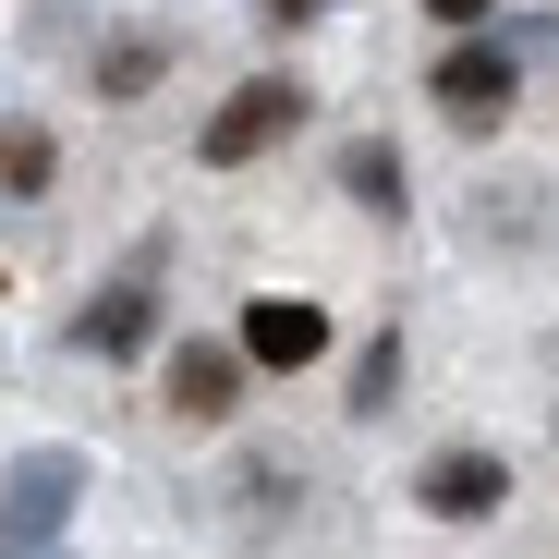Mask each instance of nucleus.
<instances>
[{
	"label": "nucleus",
	"instance_id": "f257e3e1",
	"mask_svg": "<svg viewBox=\"0 0 559 559\" xmlns=\"http://www.w3.org/2000/svg\"><path fill=\"white\" fill-rule=\"evenodd\" d=\"M462 255L535 280V267L559 255V182H547V170H487V182H462Z\"/></svg>",
	"mask_w": 559,
	"mask_h": 559
},
{
	"label": "nucleus",
	"instance_id": "f03ea898",
	"mask_svg": "<svg viewBox=\"0 0 559 559\" xmlns=\"http://www.w3.org/2000/svg\"><path fill=\"white\" fill-rule=\"evenodd\" d=\"M305 122H317V85H305V73H243L231 98L207 110V134H195V170H207V182H243L255 158H280Z\"/></svg>",
	"mask_w": 559,
	"mask_h": 559
},
{
	"label": "nucleus",
	"instance_id": "7ed1b4c3",
	"mask_svg": "<svg viewBox=\"0 0 559 559\" xmlns=\"http://www.w3.org/2000/svg\"><path fill=\"white\" fill-rule=\"evenodd\" d=\"M426 110H438V134H462V146L511 134V110H523V61H511L499 37H450V49L426 61Z\"/></svg>",
	"mask_w": 559,
	"mask_h": 559
},
{
	"label": "nucleus",
	"instance_id": "20e7f679",
	"mask_svg": "<svg viewBox=\"0 0 559 559\" xmlns=\"http://www.w3.org/2000/svg\"><path fill=\"white\" fill-rule=\"evenodd\" d=\"M158 280H170V231H146V243L98 280V305H73V353H85V365H146V341H158Z\"/></svg>",
	"mask_w": 559,
	"mask_h": 559
},
{
	"label": "nucleus",
	"instance_id": "39448f33",
	"mask_svg": "<svg viewBox=\"0 0 559 559\" xmlns=\"http://www.w3.org/2000/svg\"><path fill=\"white\" fill-rule=\"evenodd\" d=\"M243 390H255V365H243V341H219V329H182V341L158 353V414H170L182 438H219V426L243 414Z\"/></svg>",
	"mask_w": 559,
	"mask_h": 559
},
{
	"label": "nucleus",
	"instance_id": "423d86ee",
	"mask_svg": "<svg viewBox=\"0 0 559 559\" xmlns=\"http://www.w3.org/2000/svg\"><path fill=\"white\" fill-rule=\"evenodd\" d=\"M402 499H414L426 523H499V511L523 499V475H511L499 438H438L414 475H402Z\"/></svg>",
	"mask_w": 559,
	"mask_h": 559
},
{
	"label": "nucleus",
	"instance_id": "0eeeda50",
	"mask_svg": "<svg viewBox=\"0 0 559 559\" xmlns=\"http://www.w3.org/2000/svg\"><path fill=\"white\" fill-rule=\"evenodd\" d=\"M231 341H243V365L255 378H305V365H329V305L317 293H243V317H231Z\"/></svg>",
	"mask_w": 559,
	"mask_h": 559
},
{
	"label": "nucleus",
	"instance_id": "6e6552de",
	"mask_svg": "<svg viewBox=\"0 0 559 559\" xmlns=\"http://www.w3.org/2000/svg\"><path fill=\"white\" fill-rule=\"evenodd\" d=\"M305 511V450H231L219 462V523L231 535H280Z\"/></svg>",
	"mask_w": 559,
	"mask_h": 559
},
{
	"label": "nucleus",
	"instance_id": "1a4fd4ad",
	"mask_svg": "<svg viewBox=\"0 0 559 559\" xmlns=\"http://www.w3.org/2000/svg\"><path fill=\"white\" fill-rule=\"evenodd\" d=\"M158 73H170V25H122L98 61H85V85H98V110H146L158 98Z\"/></svg>",
	"mask_w": 559,
	"mask_h": 559
},
{
	"label": "nucleus",
	"instance_id": "9d476101",
	"mask_svg": "<svg viewBox=\"0 0 559 559\" xmlns=\"http://www.w3.org/2000/svg\"><path fill=\"white\" fill-rule=\"evenodd\" d=\"M341 207H353V219H378V231L414 207V195H402V146H390V134H353V146H341Z\"/></svg>",
	"mask_w": 559,
	"mask_h": 559
},
{
	"label": "nucleus",
	"instance_id": "9b49d317",
	"mask_svg": "<svg viewBox=\"0 0 559 559\" xmlns=\"http://www.w3.org/2000/svg\"><path fill=\"white\" fill-rule=\"evenodd\" d=\"M49 182H61V134L13 110V122H0V195H13V207H37Z\"/></svg>",
	"mask_w": 559,
	"mask_h": 559
},
{
	"label": "nucleus",
	"instance_id": "f8f14e48",
	"mask_svg": "<svg viewBox=\"0 0 559 559\" xmlns=\"http://www.w3.org/2000/svg\"><path fill=\"white\" fill-rule=\"evenodd\" d=\"M390 402H402V329L353 341V378H341V414H353V426H378Z\"/></svg>",
	"mask_w": 559,
	"mask_h": 559
},
{
	"label": "nucleus",
	"instance_id": "ddd939ff",
	"mask_svg": "<svg viewBox=\"0 0 559 559\" xmlns=\"http://www.w3.org/2000/svg\"><path fill=\"white\" fill-rule=\"evenodd\" d=\"M61 499H73V462L49 450V462H25V487H13V523H49Z\"/></svg>",
	"mask_w": 559,
	"mask_h": 559
},
{
	"label": "nucleus",
	"instance_id": "4468645a",
	"mask_svg": "<svg viewBox=\"0 0 559 559\" xmlns=\"http://www.w3.org/2000/svg\"><path fill=\"white\" fill-rule=\"evenodd\" d=\"M487 13L499 0H426V25H450V37H487Z\"/></svg>",
	"mask_w": 559,
	"mask_h": 559
},
{
	"label": "nucleus",
	"instance_id": "2eb2a0df",
	"mask_svg": "<svg viewBox=\"0 0 559 559\" xmlns=\"http://www.w3.org/2000/svg\"><path fill=\"white\" fill-rule=\"evenodd\" d=\"M255 13H267L280 37H293V25H317V13H329V0H255Z\"/></svg>",
	"mask_w": 559,
	"mask_h": 559
},
{
	"label": "nucleus",
	"instance_id": "dca6fc26",
	"mask_svg": "<svg viewBox=\"0 0 559 559\" xmlns=\"http://www.w3.org/2000/svg\"><path fill=\"white\" fill-rule=\"evenodd\" d=\"M547 426H559V414H547Z\"/></svg>",
	"mask_w": 559,
	"mask_h": 559
}]
</instances>
